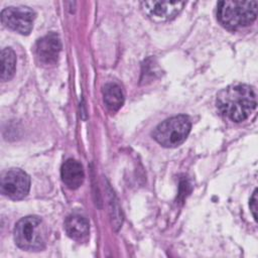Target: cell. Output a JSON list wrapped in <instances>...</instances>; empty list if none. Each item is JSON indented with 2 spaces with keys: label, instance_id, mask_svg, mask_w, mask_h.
Masks as SVG:
<instances>
[{
  "label": "cell",
  "instance_id": "obj_12",
  "mask_svg": "<svg viewBox=\"0 0 258 258\" xmlns=\"http://www.w3.org/2000/svg\"><path fill=\"white\" fill-rule=\"evenodd\" d=\"M16 69V55L15 52L10 48H3L1 51V81H9Z\"/></svg>",
  "mask_w": 258,
  "mask_h": 258
},
{
  "label": "cell",
  "instance_id": "obj_5",
  "mask_svg": "<svg viewBox=\"0 0 258 258\" xmlns=\"http://www.w3.org/2000/svg\"><path fill=\"white\" fill-rule=\"evenodd\" d=\"M30 178L20 168H11L3 172L1 176V192L11 200H22L29 191Z\"/></svg>",
  "mask_w": 258,
  "mask_h": 258
},
{
  "label": "cell",
  "instance_id": "obj_8",
  "mask_svg": "<svg viewBox=\"0 0 258 258\" xmlns=\"http://www.w3.org/2000/svg\"><path fill=\"white\" fill-rule=\"evenodd\" d=\"M60 49L61 42L58 35L54 32H50L37 40L35 55L40 64L50 67L57 62Z\"/></svg>",
  "mask_w": 258,
  "mask_h": 258
},
{
  "label": "cell",
  "instance_id": "obj_4",
  "mask_svg": "<svg viewBox=\"0 0 258 258\" xmlns=\"http://www.w3.org/2000/svg\"><path fill=\"white\" fill-rule=\"evenodd\" d=\"M190 127V120L187 116L177 115L168 118L157 125L152 136L164 147H176L186 139Z\"/></svg>",
  "mask_w": 258,
  "mask_h": 258
},
{
  "label": "cell",
  "instance_id": "obj_11",
  "mask_svg": "<svg viewBox=\"0 0 258 258\" xmlns=\"http://www.w3.org/2000/svg\"><path fill=\"white\" fill-rule=\"evenodd\" d=\"M104 102L111 111H118L124 103V95L121 87L115 83H108L103 89Z\"/></svg>",
  "mask_w": 258,
  "mask_h": 258
},
{
  "label": "cell",
  "instance_id": "obj_1",
  "mask_svg": "<svg viewBox=\"0 0 258 258\" xmlns=\"http://www.w3.org/2000/svg\"><path fill=\"white\" fill-rule=\"evenodd\" d=\"M256 106V91L249 85H230L217 96V107L220 113L236 123L247 120L255 111Z\"/></svg>",
  "mask_w": 258,
  "mask_h": 258
},
{
  "label": "cell",
  "instance_id": "obj_13",
  "mask_svg": "<svg viewBox=\"0 0 258 258\" xmlns=\"http://www.w3.org/2000/svg\"><path fill=\"white\" fill-rule=\"evenodd\" d=\"M250 210L252 212L254 220L257 221V189L254 190V192L250 199Z\"/></svg>",
  "mask_w": 258,
  "mask_h": 258
},
{
  "label": "cell",
  "instance_id": "obj_2",
  "mask_svg": "<svg viewBox=\"0 0 258 258\" xmlns=\"http://www.w3.org/2000/svg\"><path fill=\"white\" fill-rule=\"evenodd\" d=\"M257 1H220L217 5V17L226 28L236 30L250 25L257 17Z\"/></svg>",
  "mask_w": 258,
  "mask_h": 258
},
{
  "label": "cell",
  "instance_id": "obj_7",
  "mask_svg": "<svg viewBox=\"0 0 258 258\" xmlns=\"http://www.w3.org/2000/svg\"><path fill=\"white\" fill-rule=\"evenodd\" d=\"M185 2L180 1H143V11L154 21L162 22L174 18L183 8Z\"/></svg>",
  "mask_w": 258,
  "mask_h": 258
},
{
  "label": "cell",
  "instance_id": "obj_6",
  "mask_svg": "<svg viewBox=\"0 0 258 258\" xmlns=\"http://www.w3.org/2000/svg\"><path fill=\"white\" fill-rule=\"evenodd\" d=\"M34 19L35 12L26 6H10L1 12L2 24L21 34H29Z\"/></svg>",
  "mask_w": 258,
  "mask_h": 258
},
{
  "label": "cell",
  "instance_id": "obj_3",
  "mask_svg": "<svg viewBox=\"0 0 258 258\" xmlns=\"http://www.w3.org/2000/svg\"><path fill=\"white\" fill-rule=\"evenodd\" d=\"M46 228L43 221L36 216L20 219L14 228L16 245L26 251H40L45 246Z\"/></svg>",
  "mask_w": 258,
  "mask_h": 258
},
{
  "label": "cell",
  "instance_id": "obj_10",
  "mask_svg": "<svg viewBox=\"0 0 258 258\" xmlns=\"http://www.w3.org/2000/svg\"><path fill=\"white\" fill-rule=\"evenodd\" d=\"M64 230L70 238L77 241H82L89 236L90 225L85 217L78 214H73L66 219Z\"/></svg>",
  "mask_w": 258,
  "mask_h": 258
},
{
  "label": "cell",
  "instance_id": "obj_9",
  "mask_svg": "<svg viewBox=\"0 0 258 258\" xmlns=\"http://www.w3.org/2000/svg\"><path fill=\"white\" fill-rule=\"evenodd\" d=\"M60 175L62 182L71 189L80 187L85 178L83 165L73 158H70L63 162L60 169Z\"/></svg>",
  "mask_w": 258,
  "mask_h": 258
}]
</instances>
